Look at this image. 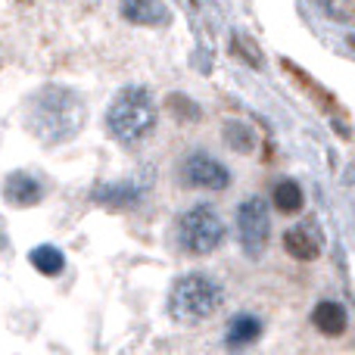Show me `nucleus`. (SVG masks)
<instances>
[{
	"instance_id": "dca6fc26",
	"label": "nucleus",
	"mask_w": 355,
	"mask_h": 355,
	"mask_svg": "<svg viewBox=\"0 0 355 355\" xmlns=\"http://www.w3.org/2000/svg\"><path fill=\"white\" fill-rule=\"evenodd\" d=\"M28 262H31V268L41 271L44 277H56L66 271V252L53 243H41L28 252Z\"/></svg>"
},
{
	"instance_id": "f03ea898",
	"label": "nucleus",
	"mask_w": 355,
	"mask_h": 355,
	"mask_svg": "<svg viewBox=\"0 0 355 355\" xmlns=\"http://www.w3.org/2000/svg\"><path fill=\"white\" fill-rule=\"evenodd\" d=\"M106 128L122 147H137L156 128V103L147 87L128 85L106 106Z\"/></svg>"
},
{
	"instance_id": "0eeeda50",
	"label": "nucleus",
	"mask_w": 355,
	"mask_h": 355,
	"mask_svg": "<svg viewBox=\"0 0 355 355\" xmlns=\"http://www.w3.org/2000/svg\"><path fill=\"white\" fill-rule=\"evenodd\" d=\"M125 22L141 25V28H162L172 22V10L166 0H122Z\"/></svg>"
},
{
	"instance_id": "423d86ee",
	"label": "nucleus",
	"mask_w": 355,
	"mask_h": 355,
	"mask_svg": "<svg viewBox=\"0 0 355 355\" xmlns=\"http://www.w3.org/2000/svg\"><path fill=\"white\" fill-rule=\"evenodd\" d=\"M181 178L193 190H227L231 187V172L225 162H218L209 153H190L181 166Z\"/></svg>"
},
{
	"instance_id": "7ed1b4c3",
	"label": "nucleus",
	"mask_w": 355,
	"mask_h": 355,
	"mask_svg": "<svg viewBox=\"0 0 355 355\" xmlns=\"http://www.w3.org/2000/svg\"><path fill=\"white\" fill-rule=\"evenodd\" d=\"M221 302H225V293H221L218 284L202 271H190V275L175 281L172 293H168V312L175 321L196 324V321L212 318L221 309Z\"/></svg>"
},
{
	"instance_id": "f3484780",
	"label": "nucleus",
	"mask_w": 355,
	"mask_h": 355,
	"mask_svg": "<svg viewBox=\"0 0 355 355\" xmlns=\"http://www.w3.org/2000/svg\"><path fill=\"white\" fill-rule=\"evenodd\" d=\"M166 112H172L175 122H200L202 119V106L196 100H190L187 94H168Z\"/></svg>"
},
{
	"instance_id": "1a4fd4ad",
	"label": "nucleus",
	"mask_w": 355,
	"mask_h": 355,
	"mask_svg": "<svg viewBox=\"0 0 355 355\" xmlns=\"http://www.w3.org/2000/svg\"><path fill=\"white\" fill-rule=\"evenodd\" d=\"M284 250L300 262H312L321 256V234L312 225H296L284 234Z\"/></svg>"
},
{
	"instance_id": "ddd939ff",
	"label": "nucleus",
	"mask_w": 355,
	"mask_h": 355,
	"mask_svg": "<svg viewBox=\"0 0 355 355\" xmlns=\"http://www.w3.org/2000/svg\"><path fill=\"white\" fill-rule=\"evenodd\" d=\"M141 200V187L131 181H119V184H103V187L94 190V202L110 209H128Z\"/></svg>"
},
{
	"instance_id": "6e6552de",
	"label": "nucleus",
	"mask_w": 355,
	"mask_h": 355,
	"mask_svg": "<svg viewBox=\"0 0 355 355\" xmlns=\"http://www.w3.org/2000/svg\"><path fill=\"white\" fill-rule=\"evenodd\" d=\"M3 200L16 209H31L44 200V184L28 172H12L3 181Z\"/></svg>"
},
{
	"instance_id": "a211bd4d",
	"label": "nucleus",
	"mask_w": 355,
	"mask_h": 355,
	"mask_svg": "<svg viewBox=\"0 0 355 355\" xmlns=\"http://www.w3.org/2000/svg\"><path fill=\"white\" fill-rule=\"evenodd\" d=\"M231 53L240 56L246 66L262 69V50H259L256 41H252L250 35H243V31H234V35H231Z\"/></svg>"
},
{
	"instance_id": "f257e3e1",
	"label": "nucleus",
	"mask_w": 355,
	"mask_h": 355,
	"mask_svg": "<svg viewBox=\"0 0 355 355\" xmlns=\"http://www.w3.org/2000/svg\"><path fill=\"white\" fill-rule=\"evenodd\" d=\"M28 131L47 147L69 144L81 135L87 125V103L75 87L66 85H47L28 100V116H25Z\"/></svg>"
},
{
	"instance_id": "39448f33",
	"label": "nucleus",
	"mask_w": 355,
	"mask_h": 355,
	"mask_svg": "<svg viewBox=\"0 0 355 355\" xmlns=\"http://www.w3.org/2000/svg\"><path fill=\"white\" fill-rule=\"evenodd\" d=\"M237 237L250 259H259L271 237V212L262 196H246L237 206Z\"/></svg>"
},
{
	"instance_id": "2eb2a0df",
	"label": "nucleus",
	"mask_w": 355,
	"mask_h": 355,
	"mask_svg": "<svg viewBox=\"0 0 355 355\" xmlns=\"http://www.w3.org/2000/svg\"><path fill=\"white\" fill-rule=\"evenodd\" d=\"M221 137H225L227 150H234V153L240 156H250L252 150H256L259 144V135L252 125L240 122V119H231V122H225V128H221Z\"/></svg>"
},
{
	"instance_id": "9d476101",
	"label": "nucleus",
	"mask_w": 355,
	"mask_h": 355,
	"mask_svg": "<svg viewBox=\"0 0 355 355\" xmlns=\"http://www.w3.org/2000/svg\"><path fill=\"white\" fill-rule=\"evenodd\" d=\"M312 324H315V331L324 334V337H343L346 327H349V312H346L343 302L321 300L312 312Z\"/></svg>"
},
{
	"instance_id": "f8f14e48",
	"label": "nucleus",
	"mask_w": 355,
	"mask_h": 355,
	"mask_svg": "<svg viewBox=\"0 0 355 355\" xmlns=\"http://www.w3.org/2000/svg\"><path fill=\"white\" fill-rule=\"evenodd\" d=\"M259 337H262V321H259L256 315L243 312V315H234L231 324H227L225 346L227 349H246V346H252Z\"/></svg>"
},
{
	"instance_id": "4468645a",
	"label": "nucleus",
	"mask_w": 355,
	"mask_h": 355,
	"mask_svg": "<svg viewBox=\"0 0 355 355\" xmlns=\"http://www.w3.org/2000/svg\"><path fill=\"white\" fill-rule=\"evenodd\" d=\"M271 202L281 215H300L306 209V193L302 187L293 181V178H284V181L275 184V193H271Z\"/></svg>"
},
{
	"instance_id": "20e7f679",
	"label": "nucleus",
	"mask_w": 355,
	"mask_h": 355,
	"mask_svg": "<svg viewBox=\"0 0 355 355\" xmlns=\"http://www.w3.org/2000/svg\"><path fill=\"white\" fill-rule=\"evenodd\" d=\"M225 234L227 231H225V221H221L218 209L206 206V202L187 209L178 218V246L184 252H190V256H209V252H215L225 243Z\"/></svg>"
},
{
	"instance_id": "9b49d317",
	"label": "nucleus",
	"mask_w": 355,
	"mask_h": 355,
	"mask_svg": "<svg viewBox=\"0 0 355 355\" xmlns=\"http://www.w3.org/2000/svg\"><path fill=\"white\" fill-rule=\"evenodd\" d=\"M281 69L290 75V78L296 81V85L302 87V91H306V94H312V97H315V103H318L321 110L334 112V116H340V112H343V110H340V103H337V97H334L331 91H324V87H321L318 81L312 78V75H306V72H302V69L296 66L293 60H281Z\"/></svg>"
}]
</instances>
